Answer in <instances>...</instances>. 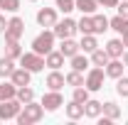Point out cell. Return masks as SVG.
I'll return each mask as SVG.
<instances>
[{
	"label": "cell",
	"mask_w": 128,
	"mask_h": 125,
	"mask_svg": "<svg viewBox=\"0 0 128 125\" xmlns=\"http://www.w3.org/2000/svg\"><path fill=\"white\" fill-rule=\"evenodd\" d=\"M42 115H44L42 103L30 101V103H25L22 110L17 113V123H20V125H32V123H37V120H42Z\"/></svg>",
	"instance_id": "cell-1"
},
{
	"label": "cell",
	"mask_w": 128,
	"mask_h": 125,
	"mask_svg": "<svg viewBox=\"0 0 128 125\" xmlns=\"http://www.w3.org/2000/svg\"><path fill=\"white\" fill-rule=\"evenodd\" d=\"M54 49V32H40L34 39H32V52H37V54H49Z\"/></svg>",
	"instance_id": "cell-2"
},
{
	"label": "cell",
	"mask_w": 128,
	"mask_h": 125,
	"mask_svg": "<svg viewBox=\"0 0 128 125\" xmlns=\"http://www.w3.org/2000/svg\"><path fill=\"white\" fill-rule=\"evenodd\" d=\"M20 66H25L27 71H42L47 64H44V57L42 54H37V52H22V57H20Z\"/></svg>",
	"instance_id": "cell-3"
},
{
	"label": "cell",
	"mask_w": 128,
	"mask_h": 125,
	"mask_svg": "<svg viewBox=\"0 0 128 125\" xmlns=\"http://www.w3.org/2000/svg\"><path fill=\"white\" fill-rule=\"evenodd\" d=\"M104 78H106V71H104L101 66H96V69H91V71L86 74L84 86H86L89 91H101V88H104Z\"/></svg>",
	"instance_id": "cell-4"
},
{
	"label": "cell",
	"mask_w": 128,
	"mask_h": 125,
	"mask_svg": "<svg viewBox=\"0 0 128 125\" xmlns=\"http://www.w3.org/2000/svg\"><path fill=\"white\" fill-rule=\"evenodd\" d=\"M22 110V103L15 98H8V101H0V120H10V118H17V113Z\"/></svg>",
	"instance_id": "cell-5"
},
{
	"label": "cell",
	"mask_w": 128,
	"mask_h": 125,
	"mask_svg": "<svg viewBox=\"0 0 128 125\" xmlns=\"http://www.w3.org/2000/svg\"><path fill=\"white\" fill-rule=\"evenodd\" d=\"M54 37H59V39H66V37H72L74 32H76V22L74 20H69V17H64L62 22L57 20V25H54Z\"/></svg>",
	"instance_id": "cell-6"
},
{
	"label": "cell",
	"mask_w": 128,
	"mask_h": 125,
	"mask_svg": "<svg viewBox=\"0 0 128 125\" xmlns=\"http://www.w3.org/2000/svg\"><path fill=\"white\" fill-rule=\"evenodd\" d=\"M25 34V22L20 17H12L8 20V27H5V39H20Z\"/></svg>",
	"instance_id": "cell-7"
},
{
	"label": "cell",
	"mask_w": 128,
	"mask_h": 125,
	"mask_svg": "<svg viewBox=\"0 0 128 125\" xmlns=\"http://www.w3.org/2000/svg\"><path fill=\"white\" fill-rule=\"evenodd\" d=\"M59 106H64V98L59 91H49V93H44V98H42V108L44 110H57Z\"/></svg>",
	"instance_id": "cell-8"
},
{
	"label": "cell",
	"mask_w": 128,
	"mask_h": 125,
	"mask_svg": "<svg viewBox=\"0 0 128 125\" xmlns=\"http://www.w3.org/2000/svg\"><path fill=\"white\" fill-rule=\"evenodd\" d=\"M37 22H40L42 27H54V25H57V10H54V7H42V10L37 12Z\"/></svg>",
	"instance_id": "cell-9"
},
{
	"label": "cell",
	"mask_w": 128,
	"mask_h": 125,
	"mask_svg": "<svg viewBox=\"0 0 128 125\" xmlns=\"http://www.w3.org/2000/svg\"><path fill=\"white\" fill-rule=\"evenodd\" d=\"M30 76H32V71H27L25 66H20V69H15V71H12L10 81L20 88V86H30Z\"/></svg>",
	"instance_id": "cell-10"
},
{
	"label": "cell",
	"mask_w": 128,
	"mask_h": 125,
	"mask_svg": "<svg viewBox=\"0 0 128 125\" xmlns=\"http://www.w3.org/2000/svg\"><path fill=\"white\" fill-rule=\"evenodd\" d=\"M123 69H126V64L123 62H118V59H108V64H106V76H111V78H121L123 76Z\"/></svg>",
	"instance_id": "cell-11"
},
{
	"label": "cell",
	"mask_w": 128,
	"mask_h": 125,
	"mask_svg": "<svg viewBox=\"0 0 128 125\" xmlns=\"http://www.w3.org/2000/svg\"><path fill=\"white\" fill-rule=\"evenodd\" d=\"M101 113H104V103H101V101H91V98H89V101L84 103V115H86V118H98Z\"/></svg>",
	"instance_id": "cell-12"
},
{
	"label": "cell",
	"mask_w": 128,
	"mask_h": 125,
	"mask_svg": "<svg viewBox=\"0 0 128 125\" xmlns=\"http://www.w3.org/2000/svg\"><path fill=\"white\" fill-rule=\"evenodd\" d=\"M44 83L49 86V91H59V88H62L64 83H66V78H64L62 74L57 71V69H52V74L47 76V81H44Z\"/></svg>",
	"instance_id": "cell-13"
},
{
	"label": "cell",
	"mask_w": 128,
	"mask_h": 125,
	"mask_svg": "<svg viewBox=\"0 0 128 125\" xmlns=\"http://www.w3.org/2000/svg\"><path fill=\"white\" fill-rule=\"evenodd\" d=\"M106 52H108V57H111V59H121V57H123V52H126L123 39H111V42L106 44Z\"/></svg>",
	"instance_id": "cell-14"
},
{
	"label": "cell",
	"mask_w": 128,
	"mask_h": 125,
	"mask_svg": "<svg viewBox=\"0 0 128 125\" xmlns=\"http://www.w3.org/2000/svg\"><path fill=\"white\" fill-rule=\"evenodd\" d=\"M64 59H66V57H64L62 52H54V49H52L49 54H44V64H47L49 69H59V66H64Z\"/></svg>",
	"instance_id": "cell-15"
},
{
	"label": "cell",
	"mask_w": 128,
	"mask_h": 125,
	"mask_svg": "<svg viewBox=\"0 0 128 125\" xmlns=\"http://www.w3.org/2000/svg\"><path fill=\"white\" fill-rule=\"evenodd\" d=\"M108 30H116L118 34H128V17L116 15L113 20H108Z\"/></svg>",
	"instance_id": "cell-16"
},
{
	"label": "cell",
	"mask_w": 128,
	"mask_h": 125,
	"mask_svg": "<svg viewBox=\"0 0 128 125\" xmlns=\"http://www.w3.org/2000/svg\"><path fill=\"white\" fill-rule=\"evenodd\" d=\"M74 7L79 10L81 15H94L96 7H98V2H96V0H74Z\"/></svg>",
	"instance_id": "cell-17"
},
{
	"label": "cell",
	"mask_w": 128,
	"mask_h": 125,
	"mask_svg": "<svg viewBox=\"0 0 128 125\" xmlns=\"http://www.w3.org/2000/svg\"><path fill=\"white\" fill-rule=\"evenodd\" d=\"M59 52H62L64 57H74V54H79V44L72 39V37H66V39H62V47H59Z\"/></svg>",
	"instance_id": "cell-18"
},
{
	"label": "cell",
	"mask_w": 128,
	"mask_h": 125,
	"mask_svg": "<svg viewBox=\"0 0 128 125\" xmlns=\"http://www.w3.org/2000/svg\"><path fill=\"white\" fill-rule=\"evenodd\" d=\"M5 57H10V59H20L22 57V49L17 44V39H5Z\"/></svg>",
	"instance_id": "cell-19"
},
{
	"label": "cell",
	"mask_w": 128,
	"mask_h": 125,
	"mask_svg": "<svg viewBox=\"0 0 128 125\" xmlns=\"http://www.w3.org/2000/svg\"><path fill=\"white\" fill-rule=\"evenodd\" d=\"M76 30L81 32V34H94V15H84L76 22Z\"/></svg>",
	"instance_id": "cell-20"
},
{
	"label": "cell",
	"mask_w": 128,
	"mask_h": 125,
	"mask_svg": "<svg viewBox=\"0 0 128 125\" xmlns=\"http://www.w3.org/2000/svg\"><path fill=\"white\" fill-rule=\"evenodd\" d=\"M108 59H111V57H108L106 49H94V52H91V64H94V66H106Z\"/></svg>",
	"instance_id": "cell-21"
},
{
	"label": "cell",
	"mask_w": 128,
	"mask_h": 125,
	"mask_svg": "<svg viewBox=\"0 0 128 125\" xmlns=\"http://www.w3.org/2000/svg\"><path fill=\"white\" fill-rule=\"evenodd\" d=\"M12 71H15V59L2 57V59H0V76L8 78V76H12Z\"/></svg>",
	"instance_id": "cell-22"
},
{
	"label": "cell",
	"mask_w": 128,
	"mask_h": 125,
	"mask_svg": "<svg viewBox=\"0 0 128 125\" xmlns=\"http://www.w3.org/2000/svg\"><path fill=\"white\" fill-rule=\"evenodd\" d=\"M17 96V86L10 81V83H0V101H8V98H15Z\"/></svg>",
	"instance_id": "cell-23"
},
{
	"label": "cell",
	"mask_w": 128,
	"mask_h": 125,
	"mask_svg": "<svg viewBox=\"0 0 128 125\" xmlns=\"http://www.w3.org/2000/svg\"><path fill=\"white\" fill-rule=\"evenodd\" d=\"M101 115H106V118H111V120H118V118H121V108H118L113 101H106V103H104V113H101Z\"/></svg>",
	"instance_id": "cell-24"
},
{
	"label": "cell",
	"mask_w": 128,
	"mask_h": 125,
	"mask_svg": "<svg viewBox=\"0 0 128 125\" xmlns=\"http://www.w3.org/2000/svg\"><path fill=\"white\" fill-rule=\"evenodd\" d=\"M79 49H84V54H91L94 49H98V44H96V37H94V34H84V39L79 42Z\"/></svg>",
	"instance_id": "cell-25"
},
{
	"label": "cell",
	"mask_w": 128,
	"mask_h": 125,
	"mask_svg": "<svg viewBox=\"0 0 128 125\" xmlns=\"http://www.w3.org/2000/svg\"><path fill=\"white\" fill-rule=\"evenodd\" d=\"M66 115H69L72 120H79L81 115H84V103H76V101H72V103L66 106Z\"/></svg>",
	"instance_id": "cell-26"
},
{
	"label": "cell",
	"mask_w": 128,
	"mask_h": 125,
	"mask_svg": "<svg viewBox=\"0 0 128 125\" xmlns=\"http://www.w3.org/2000/svg\"><path fill=\"white\" fill-rule=\"evenodd\" d=\"M17 101L25 106V103H30V101H34V91H32L30 86H20L17 88Z\"/></svg>",
	"instance_id": "cell-27"
},
{
	"label": "cell",
	"mask_w": 128,
	"mask_h": 125,
	"mask_svg": "<svg viewBox=\"0 0 128 125\" xmlns=\"http://www.w3.org/2000/svg\"><path fill=\"white\" fill-rule=\"evenodd\" d=\"M106 30H108V17L106 15H94V34H101Z\"/></svg>",
	"instance_id": "cell-28"
},
{
	"label": "cell",
	"mask_w": 128,
	"mask_h": 125,
	"mask_svg": "<svg viewBox=\"0 0 128 125\" xmlns=\"http://www.w3.org/2000/svg\"><path fill=\"white\" fill-rule=\"evenodd\" d=\"M86 66H89V59L86 57H81V54H74L72 57V69L74 71H86Z\"/></svg>",
	"instance_id": "cell-29"
},
{
	"label": "cell",
	"mask_w": 128,
	"mask_h": 125,
	"mask_svg": "<svg viewBox=\"0 0 128 125\" xmlns=\"http://www.w3.org/2000/svg\"><path fill=\"white\" fill-rule=\"evenodd\" d=\"M64 78H66V83L74 86V88H76V86H84V76H81V71H74V69H72Z\"/></svg>",
	"instance_id": "cell-30"
},
{
	"label": "cell",
	"mask_w": 128,
	"mask_h": 125,
	"mask_svg": "<svg viewBox=\"0 0 128 125\" xmlns=\"http://www.w3.org/2000/svg\"><path fill=\"white\" fill-rule=\"evenodd\" d=\"M72 101H76V103H86V101H89V88H86V86H76L74 93H72Z\"/></svg>",
	"instance_id": "cell-31"
},
{
	"label": "cell",
	"mask_w": 128,
	"mask_h": 125,
	"mask_svg": "<svg viewBox=\"0 0 128 125\" xmlns=\"http://www.w3.org/2000/svg\"><path fill=\"white\" fill-rule=\"evenodd\" d=\"M116 93L123 96V98H128V78H126V76L116 78Z\"/></svg>",
	"instance_id": "cell-32"
},
{
	"label": "cell",
	"mask_w": 128,
	"mask_h": 125,
	"mask_svg": "<svg viewBox=\"0 0 128 125\" xmlns=\"http://www.w3.org/2000/svg\"><path fill=\"white\" fill-rule=\"evenodd\" d=\"M0 10H5V12H17V10H20V0H0Z\"/></svg>",
	"instance_id": "cell-33"
},
{
	"label": "cell",
	"mask_w": 128,
	"mask_h": 125,
	"mask_svg": "<svg viewBox=\"0 0 128 125\" xmlns=\"http://www.w3.org/2000/svg\"><path fill=\"white\" fill-rule=\"evenodd\" d=\"M57 7H59L62 12H72V10H76V7H74V0H57Z\"/></svg>",
	"instance_id": "cell-34"
},
{
	"label": "cell",
	"mask_w": 128,
	"mask_h": 125,
	"mask_svg": "<svg viewBox=\"0 0 128 125\" xmlns=\"http://www.w3.org/2000/svg\"><path fill=\"white\" fill-rule=\"evenodd\" d=\"M118 7V15H123V17H128V0H123V2H118L116 5Z\"/></svg>",
	"instance_id": "cell-35"
},
{
	"label": "cell",
	"mask_w": 128,
	"mask_h": 125,
	"mask_svg": "<svg viewBox=\"0 0 128 125\" xmlns=\"http://www.w3.org/2000/svg\"><path fill=\"white\" fill-rule=\"evenodd\" d=\"M98 5H104V7H116L118 5V0H96Z\"/></svg>",
	"instance_id": "cell-36"
},
{
	"label": "cell",
	"mask_w": 128,
	"mask_h": 125,
	"mask_svg": "<svg viewBox=\"0 0 128 125\" xmlns=\"http://www.w3.org/2000/svg\"><path fill=\"white\" fill-rule=\"evenodd\" d=\"M5 27H8V20L0 15V34H5Z\"/></svg>",
	"instance_id": "cell-37"
},
{
	"label": "cell",
	"mask_w": 128,
	"mask_h": 125,
	"mask_svg": "<svg viewBox=\"0 0 128 125\" xmlns=\"http://www.w3.org/2000/svg\"><path fill=\"white\" fill-rule=\"evenodd\" d=\"M121 62H123V64H126V66H128V49H126V52H123V57H121Z\"/></svg>",
	"instance_id": "cell-38"
},
{
	"label": "cell",
	"mask_w": 128,
	"mask_h": 125,
	"mask_svg": "<svg viewBox=\"0 0 128 125\" xmlns=\"http://www.w3.org/2000/svg\"><path fill=\"white\" fill-rule=\"evenodd\" d=\"M123 47L128 49V34H123Z\"/></svg>",
	"instance_id": "cell-39"
},
{
	"label": "cell",
	"mask_w": 128,
	"mask_h": 125,
	"mask_svg": "<svg viewBox=\"0 0 128 125\" xmlns=\"http://www.w3.org/2000/svg\"><path fill=\"white\" fill-rule=\"evenodd\" d=\"M32 2H34V0H32Z\"/></svg>",
	"instance_id": "cell-40"
}]
</instances>
